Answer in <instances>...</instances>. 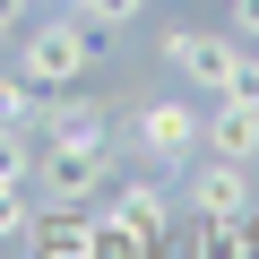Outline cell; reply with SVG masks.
Here are the masks:
<instances>
[{
  "label": "cell",
  "mask_w": 259,
  "mask_h": 259,
  "mask_svg": "<svg viewBox=\"0 0 259 259\" xmlns=\"http://www.w3.org/2000/svg\"><path fill=\"white\" fill-rule=\"evenodd\" d=\"M26 225H35V190L26 182H0V242H18Z\"/></svg>",
  "instance_id": "obj_13"
},
{
  "label": "cell",
  "mask_w": 259,
  "mask_h": 259,
  "mask_svg": "<svg viewBox=\"0 0 259 259\" xmlns=\"http://www.w3.org/2000/svg\"><path fill=\"white\" fill-rule=\"evenodd\" d=\"M164 61H173V78H182V87L225 95V87H233V69H242V35H233V26H173V35H164Z\"/></svg>",
  "instance_id": "obj_3"
},
{
  "label": "cell",
  "mask_w": 259,
  "mask_h": 259,
  "mask_svg": "<svg viewBox=\"0 0 259 259\" xmlns=\"http://www.w3.org/2000/svg\"><path fill=\"white\" fill-rule=\"evenodd\" d=\"M112 182V147H35V207H95Z\"/></svg>",
  "instance_id": "obj_2"
},
{
  "label": "cell",
  "mask_w": 259,
  "mask_h": 259,
  "mask_svg": "<svg viewBox=\"0 0 259 259\" xmlns=\"http://www.w3.org/2000/svg\"><path fill=\"white\" fill-rule=\"evenodd\" d=\"M18 242H26V259H95V207H35V225Z\"/></svg>",
  "instance_id": "obj_6"
},
{
  "label": "cell",
  "mask_w": 259,
  "mask_h": 259,
  "mask_svg": "<svg viewBox=\"0 0 259 259\" xmlns=\"http://www.w3.org/2000/svg\"><path fill=\"white\" fill-rule=\"evenodd\" d=\"M95 259H164V242H156V233H139V225H121V216H104V207H95Z\"/></svg>",
  "instance_id": "obj_10"
},
{
  "label": "cell",
  "mask_w": 259,
  "mask_h": 259,
  "mask_svg": "<svg viewBox=\"0 0 259 259\" xmlns=\"http://www.w3.org/2000/svg\"><path fill=\"white\" fill-rule=\"evenodd\" d=\"M130 147L147 164H199V104L190 95H147L130 112Z\"/></svg>",
  "instance_id": "obj_4"
},
{
  "label": "cell",
  "mask_w": 259,
  "mask_h": 259,
  "mask_svg": "<svg viewBox=\"0 0 259 259\" xmlns=\"http://www.w3.org/2000/svg\"><path fill=\"white\" fill-rule=\"evenodd\" d=\"M26 26V0H0V35H18Z\"/></svg>",
  "instance_id": "obj_17"
},
{
  "label": "cell",
  "mask_w": 259,
  "mask_h": 259,
  "mask_svg": "<svg viewBox=\"0 0 259 259\" xmlns=\"http://www.w3.org/2000/svg\"><path fill=\"white\" fill-rule=\"evenodd\" d=\"M199 147L207 156H233V164H259V104L250 95H216L199 112Z\"/></svg>",
  "instance_id": "obj_5"
},
{
  "label": "cell",
  "mask_w": 259,
  "mask_h": 259,
  "mask_svg": "<svg viewBox=\"0 0 259 259\" xmlns=\"http://www.w3.org/2000/svg\"><path fill=\"white\" fill-rule=\"evenodd\" d=\"M225 95H250V104H259V44H242V69H233Z\"/></svg>",
  "instance_id": "obj_15"
},
{
  "label": "cell",
  "mask_w": 259,
  "mask_h": 259,
  "mask_svg": "<svg viewBox=\"0 0 259 259\" xmlns=\"http://www.w3.org/2000/svg\"><path fill=\"white\" fill-rule=\"evenodd\" d=\"M35 139H44V147H112V112H104L95 95H52Z\"/></svg>",
  "instance_id": "obj_8"
},
{
  "label": "cell",
  "mask_w": 259,
  "mask_h": 259,
  "mask_svg": "<svg viewBox=\"0 0 259 259\" xmlns=\"http://www.w3.org/2000/svg\"><path fill=\"white\" fill-rule=\"evenodd\" d=\"M87 61H95V26H87L78 9H69V18L26 26V44H18V78H26V87H44V95L78 87V78H87Z\"/></svg>",
  "instance_id": "obj_1"
},
{
  "label": "cell",
  "mask_w": 259,
  "mask_h": 259,
  "mask_svg": "<svg viewBox=\"0 0 259 259\" xmlns=\"http://www.w3.org/2000/svg\"><path fill=\"white\" fill-rule=\"evenodd\" d=\"M69 9H78L87 26H130V18L147 9V0H69Z\"/></svg>",
  "instance_id": "obj_14"
},
{
  "label": "cell",
  "mask_w": 259,
  "mask_h": 259,
  "mask_svg": "<svg viewBox=\"0 0 259 259\" xmlns=\"http://www.w3.org/2000/svg\"><path fill=\"white\" fill-rule=\"evenodd\" d=\"M0 182H35V130L0 121Z\"/></svg>",
  "instance_id": "obj_12"
},
{
  "label": "cell",
  "mask_w": 259,
  "mask_h": 259,
  "mask_svg": "<svg viewBox=\"0 0 259 259\" xmlns=\"http://www.w3.org/2000/svg\"><path fill=\"white\" fill-rule=\"evenodd\" d=\"M190 216H250V164H233V156H207V147H199Z\"/></svg>",
  "instance_id": "obj_7"
},
{
  "label": "cell",
  "mask_w": 259,
  "mask_h": 259,
  "mask_svg": "<svg viewBox=\"0 0 259 259\" xmlns=\"http://www.w3.org/2000/svg\"><path fill=\"white\" fill-rule=\"evenodd\" d=\"M44 104H52V95H44V87H26L18 69L0 78V121H9V130H44Z\"/></svg>",
  "instance_id": "obj_11"
},
{
  "label": "cell",
  "mask_w": 259,
  "mask_h": 259,
  "mask_svg": "<svg viewBox=\"0 0 259 259\" xmlns=\"http://www.w3.org/2000/svg\"><path fill=\"white\" fill-rule=\"evenodd\" d=\"M233 35H242V44H259V0H233Z\"/></svg>",
  "instance_id": "obj_16"
},
{
  "label": "cell",
  "mask_w": 259,
  "mask_h": 259,
  "mask_svg": "<svg viewBox=\"0 0 259 259\" xmlns=\"http://www.w3.org/2000/svg\"><path fill=\"white\" fill-rule=\"evenodd\" d=\"M242 259H259V216H250V250H242Z\"/></svg>",
  "instance_id": "obj_18"
},
{
  "label": "cell",
  "mask_w": 259,
  "mask_h": 259,
  "mask_svg": "<svg viewBox=\"0 0 259 259\" xmlns=\"http://www.w3.org/2000/svg\"><path fill=\"white\" fill-rule=\"evenodd\" d=\"M104 216H121V225H139V233L173 242V190H164V182H121V190L104 199Z\"/></svg>",
  "instance_id": "obj_9"
}]
</instances>
